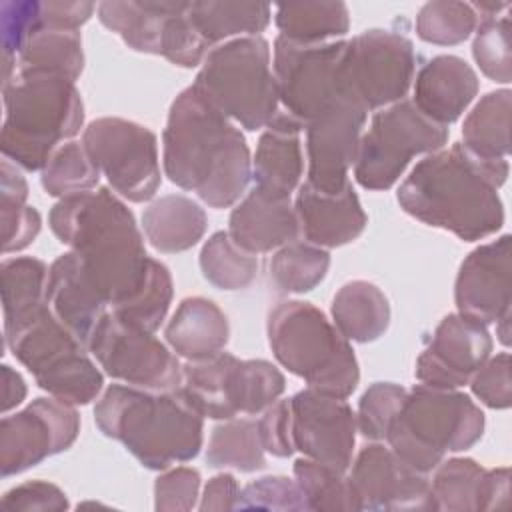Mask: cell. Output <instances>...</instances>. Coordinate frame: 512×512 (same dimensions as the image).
I'll use <instances>...</instances> for the list:
<instances>
[{
	"label": "cell",
	"mask_w": 512,
	"mask_h": 512,
	"mask_svg": "<svg viewBox=\"0 0 512 512\" xmlns=\"http://www.w3.org/2000/svg\"><path fill=\"white\" fill-rule=\"evenodd\" d=\"M58 242L74 252L110 310L130 304L146 286L154 258L124 200L98 188L60 198L48 214Z\"/></svg>",
	"instance_id": "6da1fadb"
},
{
	"label": "cell",
	"mask_w": 512,
	"mask_h": 512,
	"mask_svg": "<svg viewBox=\"0 0 512 512\" xmlns=\"http://www.w3.org/2000/svg\"><path fill=\"white\" fill-rule=\"evenodd\" d=\"M0 224L4 254L28 248L42 228L40 212L28 204L26 178L6 158L0 164Z\"/></svg>",
	"instance_id": "e575fe53"
},
{
	"label": "cell",
	"mask_w": 512,
	"mask_h": 512,
	"mask_svg": "<svg viewBox=\"0 0 512 512\" xmlns=\"http://www.w3.org/2000/svg\"><path fill=\"white\" fill-rule=\"evenodd\" d=\"M228 234L252 254L278 250L300 236L294 204L290 198L252 186L234 204L228 218Z\"/></svg>",
	"instance_id": "603a6c76"
},
{
	"label": "cell",
	"mask_w": 512,
	"mask_h": 512,
	"mask_svg": "<svg viewBox=\"0 0 512 512\" xmlns=\"http://www.w3.org/2000/svg\"><path fill=\"white\" fill-rule=\"evenodd\" d=\"M290 400L294 450L302 456L346 472L356 446V412L346 398L314 388L296 392Z\"/></svg>",
	"instance_id": "e0dca14e"
},
{
	"label": "cell",
	"mask_w": 512,
	"mask_h": 512,
	"mask_svg": "<svg viewBox=\"0 0 512 512\" xmlns=\"http://www.w3.org/2000/svg\"><path fill=\"white\" fill-rule=\"evenodd\" d=\"M470 390L480 404L492 410H506L512 404L510 354L498 352L490 356L470 378Z\"/></svg>",
	"instance_id": "f907efd6"
},
{
	"label": "cell",
	"mask_w": 512,
	"mask_h": 512,
	"mask_svg": "<svg viewBox=\"0 0 512 512\" xmlns=\"http://www.w3.org/2000/svg\"><path fill=\"white\" fill-rule=\"evenodd\" d=\"M330 252L306 240H292L270 258L268 272L272 284L286 294L314 290L328 274Z\"/></svg>",
	"instance_id": "f35d334b"
},
{
	"label": "cell",
	"mask_w": 512,
	"mask_h": 512,
	"mask_svg": "<svg viewBox=\"0 0 512 512\" xmlns=\"http://www.w3.org/2000/svg\"><path fill=\"white\" fill-rule=\"evenodd\" d=\"M88 352L104 374L146 390H176L182 364L154 332L136 328L108 310L88 340Z\"/></svg>",
	"instance_id": "9a60e30c"
},
{
	"label": "cell",
	"mask_w": 512,
	"mask_h": 512,
	"mask_svg": "<svg viewBox=\"0 0 512 512\" xmlns=\"http://www.w3.org/2000/svg\"><path fill=\"white\" fill-rule=\"evenodd\" d=\"M286 390L284 374L268 360H236L228 380V402L238 414H262Z\"/></svg>",
	"instance_id": "74e56055"
},
{
	"label": "cell",
	"mask_w": 512,
	"mask_h": 512,
	"mask_svg": "<svg viewBox=\"0 0 512 512\" xmlns=\"http://www.w3.org/2000/svg\"><path fill=\"white\" fill-rule=\"evenodd\" d=\"M190 86L250 132L262 130L280 112L270 44L262 36H242L214 46Z\"/></svg>",
	"instance_id": "ba28073f"
},
{
	"label": "cell",
	"mask_w": 512,
	"mask_h": 512,
	"mask_svg": "<svg viewBox=\"0 0 512 512\" xmlns=\"http://www.w3.org/2000/svg\"><path fill=\"white\" fill-rule=\"evenodd\" d=\"M66 492L46 480H30L22 482L2 496V508L10 512H28V510H48L62 512L68 510Z\"/></svg>",
	"instance_id": "f5cc1de1"
},
{
	"label": "cell",
	"mask_w": 512,
	"mask_h": 512,
	"mask_svg": "<svg viewBox=\"0 0 512 512\" xmlns=\"http://www.w3.org/2000/svg\"><path fill=\"white\" fill-rule=\"evenodd\" d=\"M274 22L292 42L322 44L348 34L350 12L344 2H288L276 6Z\"/></svg>",
	"instance_id": "d6a6232c"
},
{
	"label": "cell",
	"mask_w": 512,
	"mask_h": 512,
	"mask_svg": "<svg viewBox=\"0 0 512 512\" xmlns=\"http://www.w3.org/2000/svg\"><path fill=\"white\" fill-rule=\"evenodd\" d=\"M368 110L356 102H342L304 126L308 184L324 192L342 190L354 166Z\"/></svg>",
	"instance_id": "ffe728a7"
},
{
	"label": "cell",
	"mask_w": 512,
	"mask_h": 512,
	"mask_svg": "<svg viewBox=\"0 0 512 512\" xmlns=\"http://www.w3.org/2000/svg\"><path fill=\"white\" fill-rule=\"evenodd\" d=\"M172 296H174L172 274L166 264L154 258L152 272L146 286L138 292V296L130 304L112 312L136 328H142L146 332H156L166 320V314L172 304Z\"/></svg>",
	"instance_id": "bcb514c9"
},
{
	"label": "cell",
	"mask_w": 512,
	"mask_h": 512,
	"mask_svg": "<svg viewBox=\"0 0 512 512\" xmlns=\"http://www.w3.org/2000/svg\"><path fill=\"white\" fill-rule=\"evenodd\" d=\"M294 212L300 236L320 248L350 244L368 224V216L352 182L338 192H324L302 182L296 190Z\"/></svg>",
	"instance_id": "7402d4cb"
},
{
	"label": "cell",
	"mask_w": 512,
	"mask_h": 512,
	"mask_svg": "<svg viewBox=\"0 0 512 512\" xmlns=\"http://www.w3.org/2000/svg\"><path fill=\"white\" fill-rule=\"evenodd\" d=\"M348 470L360 510H436L428 474L404 462L390 446L366 444Z\"/></svg>",
	"instance_id": "ac0fdd59"
},
{
	"label": "cell",
	"mask_w": 512,
	"mask_h": 512,
	"mask_svg": "<svg viewBox=\"0 0 512 512\" xmlns=\"http://www.w3.org/2000/svg\"><path fill=\"white\" fill-rule=\"evenodd\" d=\"M200 472L190 466L166 468L154 482V508L158 512H186L200 498Z\"/></svg>",
	"instance_id": "681fc988"
},
{
	"label": "cell",
	"mask_w": 512,
	"mask_h": 512,
	"mask_svg": "<svg viewBox=\"0 0 512 512\" xmlns=\"http://www.w3.org/2000/svg\"><path fill=\"white\" fill-rule=\"evenodd\" d=\"M236 360L238 358L234 354L222 350L206 358L186 360L182 364L180 390L204 418H234L228 402V380Z\"/></svg>",
	"instance_id": "4dcf8cb0"
},
{
	"label": "cell",
	"mask_w": 512,
	"mask_h": 512,
	"mask_svg": "<svg viewBox=\"0 0 512 512\" xmlns=\"http://www.w3.org/2000/svg\"><path fill=\"white\" fill-rule=\"evenodd\" d=\"M94 422L144 468L158 472L196 458L204 442V416L180 388L112 384L96 400Z\"/></svg>",
	"instance_id": "277c9868"
},
{
	"label": "cell",
	"mask_w": 512,
	"mask_h": 512,
	"mask_svg": "<svg viewBox=\"0 0 512 512\" xmlns=\"http://www.w3.org/2000/svg\"><path fill=\"white\" fill-rule=\"evenodd\" d=\"M40 30V12L36 0H4L0 4L2 56L16 58L22 44Z\"/></svg>",
	"instance_id": "816d5d0a"
},
{
	"label": "cell",
	"mask_w": 512,
	"mask_h": 512,
	"mask_svg": "<svg viewBox=\"0 0 512 512\" xmlns=\"http://www.w3.org/2000/svg\"><path fill=\"white\" fill-rule=\"evenodd\" d=\"M80 434L76 406L54 396L34 398L0 420V474L16 476L68 450Z\"/></svg>",
	"instance_id": "2e32d148"
},
{
	"label": "cell",
	"mask_w": 512,
	"mask_h": 512,
	"mask_svg": "<svg viewBox=\"0 0 512 512\" xmlns=\"http://www.w3.org/2000/svg\"><path fill=\"white\" fill-rule=\"evenodd\" d=\"M488 328L462 314H448L434 328L428 346L416 358L414 376L434 388H462L492 356Z\"/></svg>",
	"instance_id": "d6986e66"
},
{
	"label": "cell",
	"mask_w": 512,
	"mask_h": 512,
	"mask_svg": "<svg viewBox=\"0 0 512 512\" xmlns=\"http://www.w3.org/2000/svg\"><path fill=\"white\" fill-rule=\"evenodd\" d=\"M302 130L304 126L284 110L262 128L252 158V186L282 198L298 190L304 174Z\"/></svg>",
	"instance_id": "d4e9b609"
},
{
	"label": "cell",
	"mask_w": 512,
	"mask_h": 512,
	"mask_svg": "<svg viewBox=\"0 0 512 512\" xmlns=\"http://www.w3.org/2000/svg\"><path fill=\"white\" fill-rule=\"evenodd\" d=\"M202 276L218 290L248 288L258 272L256 254L240 248L228 232H214L200 250Z\"/></svg>",
	"instance_id": "ab89813d"
},
{
	"label": "cell",
	"mask_w": 512,
	"mask_h": 512,
	"mask_svg": "<svg viewBox=\"0 0 512 512\" xmlns=\"http://www.w3.org/2000/svg\"><path fill=\"white\" fill-rule=\"evenodd\" d=\"M510 506V470L506 466L490 468L484 474L478 512Z\"/></svg>",
	"instance_id": "6f0895ef"
},
{
	"label": "cell",
	"mask_w": 512,
	"mask_h": 512,
	"mask_svg": "<svg viewBox=\"0 0 512 512\" xmlns=\"http://www.w3.org/2000/svg\"><path fill=\"white\" fill-rule=\"evenodd\" d=\"M96 14L128 48L162 56L180 68L200 66L212 50L190 18V2H98Z\"/></svg>",
	"instance_id": "7c38bea8"
},
{
	"label": "cell",
	"mask_w": 512,
	"mask_h": 512,
	"mask_svg": "<svg viewBox=\"0 0 512 512\" xmlns=\"http://www.w3.org/2000/svg\"><path fill=\"white\" fill-rule=\"evenodd\" d=\"M100 170L82 142L68 140L56 148L46 166L40 170V184L52 198H66L94 190Z\"/></svg>",
	"instance_id": "b9f144b4"
},
{
	"label": "cell",
	"mask_w": 512,
	"mask_h": 512,
	"mask_svg": "<svg viewBox=\"0 0 512 512\" xmlns=\"http://www.w3.org/2000/svg\"><path fill=\"white\" fill-rule=\"evenodd\" d=\"M164 338L178 358L198 360L226 348L230 324L216 302L204 296H188L176 306L164 328Z\"/></svg>",
	"instance_id": "4316f807"
},
{
	"label": "cell",
	"mask_w": 512,
	"mask_h": 512,
	"mask_svg": "<svg viewBox=\"0 0 512 512\" xmlns=\"http://www.w3.org/2000/svg\"><path fill=\"white\" fill-rule=\"evenodd\" d=\"M508 172L506 158L486 160L456 142L426 154L398 186L396 200L406 214L426 226L476 242L496 234L504 224L500 188Z\"/></svg>",
	"instance_id": "7a4b0ae2"
},
{
	"label": "cell",
	"mask_w": 512,
	"mask_h": 512,
	"mask_svg": "<svg viewBox=\"0 0 512 512\" xmlns=\"http://www.w3.org/2000/svg\"><path fill=\"white\" fill-rule=\"evenodd\" d=\"M2 102L0 150L20 170H42L56 148L84 126L80 90L58 74L16 68L2 84Z\"/></svg>",
	"instance_id": "5b68a950"
},
{
	"label": "cell",
	"mask_w": 512,
	"mask_h": 512,
	"mask_svg": "<svg viewBox=\"0 0 512 512\" xmlns=\"http://www.w3.org/2000/svg\"><path fill=\"white\" fill-rule=\"evenodd\" d=\"M430 478V494L436 510L478 512L486 468L472 458L442 460Z\"/></svg>",
	"instance_id": "60d3db41"
},
{
	"label": "cell",
	"mask_w": 512,
	"mask_h": 512,
	"mask_svg": "<svg viewBox=\"0 0 512 512\" xmlns=\"http://www.w3.org/2000/svg\"><path fill=\"white\" fill-rule=\"evenodd\" d=\"M236 510L302 512L308 510V506L296 480L288 476H262L240 490Z\"/></svg>",
	"instance_id": "c3c4849f"
},
{
	"label": "cell",
	"mask_w": 512,
	"mask_h": 512,
	"mask_svg": "<svg viewBox=\"0 0 512 512\" xmlns=\"http://www.w3.org/2000/svg\"><path fill=\"white\" fill-rule=\"evenodd\" d=\"M344 74L352 98L368 112L404 100L416 74V52L408 36L370 28L346 40Z\"/></svg>",
	"instance_id": "5bb4252c"
},
{
	"label": "cell",
	"mask_w": 512,
	"mask_h": 512,
	"mask_svg": "<svg viewBox=\"0 0 512 512\" xmlns=\"http://www.w3.org/2000/svg\"><path fill=\"white\" fill-rule=\"evenodd\" d=\"M40 28L80 30L96 12L94 2H70V0H46L38 2Z\"/></svg>",
	"instance_id": "11a10c76"
},
{
	"label": "cell",
	"mask_w": 512,
	"mask_h": 512,
	"mask_svg": "<svg viewBox=\"0 0 512 512\" xmlns=\"http://www.w3.org/2000/svg\"><path fill=\"white\" fill-rule=\"evenodd\" d=\"M510 108L508 88L484 94L464 118L462 146L486 160L506 158L510 154Z\"/></svg>",
	"instance_id": "1f68e13d"
},
{
	"label": "cell",
	"mask_w": 512,
	"mask_h": 512,
	"mask_svg": "<svg viewBox=\"0 0 512 512\" xmlns=\"http://www.w3.org/2000/svg\"><path fill=\"white\" fill-rule=\"evenodd\" d=\"M18 70L48 72L76 82L84 70L80 30L40 28L16 54Z\"/></svg>",
	"instance_id": "836d02e7"
},
{
	"label": "cell",
	"mask_w": 512,
	"mask_h": 512,
	"mask_svg": "<svg viewBox=\"0 0 512 512\" xmlns=\"http://www.w3.org/2000/svg\"><path fill=\"white\" fill-rule=\"evenodd\" d=\"M510 312L508 314H504V316H500L494 324H496V336H498V340L504 344V346H508L510 344Z\"/></svg>",
	"instance_id": "91938a15"
},
{
	"label": "cell",
	"mask_w": 512,
	"mask_h": 512,
	"mask_svg": "<svg viewBox=\"0 0 512 512\" xmlns=\"http://www.w3.org/2000/svg\"><path fill=\"white\" fill-rule=\"evenodd\" d=\"M332 322L350 342H374L390 326V302L368 280H350L338 288L330 306Z\"/></svg>",
	"instance_id": "f1b7e54d"
},
{
	"label": "cell",
	"mask_w": 512,
	"mask_h": 512,
	"mask_svg": "<svg viewBox=\"0 0 512 512\" xmlns=\"http://www.w3.org/2000/svg\"><path fill=\"white\" fill-rule=\"evenodd\" d=\"M162 166L172 184L210 208L234 206L252 180V158L240 128L192 86L170 104L162 132Z\"/></svg>",
	"instance_id": "3957f363"
},
{
	"label": "cell",
	"mask_w": 512,
	"mask_h": 512,
	"mask_svg": "<svg viewBox=\"0 0 512 512\" xmlns=\"http://www.w3.org/2000/svg\"><path fill=\"white\" fill-rule=\"evenodd\" d=\"M258 438L264 452L276 458H288L294 450L292 440V412L290 400H276L262 412V418L256 422Z\"/></svg>",
	"instance_id": "db71d44e"
},
{
	"label": "cell",
	"mask_w": 512,
	"mask_h": 512,
	"mask_svg": "<svg viewBox=\"0 0 512 512\" xmlns=\"http://www.w3.org/2000/svg\"><path fill=\"white\" fill-rule=\"evenodd\" d=\"M190 18L210 48L242 36H260L270 24L264 2H190Z\"/></svg>",
	"instance_id": "f546056e"
},
{
	"label": "cell",
	"mask_w": 512,
	"mask_h": 512,
	"mask_svg": "<svg viewBox=\"0 0 512 512\" xmlns=\"http://www.w3.org/2000/svg\"><path fill=\"white\" fill-rule=\"evenodd\" d=\"M208 228L204 208L184 196L166 194L152 200L142 212V232L162 254H178L196 246Z\"/></svg>",
	"instance_id": "83f0119b"
},
{
	"label": "cell",
	"mask_w": 512,
	"mask_h": 512,
	"mask_svg": "<svg viewBox=\"0 0 512 512\" xmlns=\"http://www.w3.org/2000/svg\"><path fill=\"white\" fill-rule=\"evenodd\" d=\"M82 144L120 198L142 204L156 196L162 174L156 134L150 128L102 116L86 124Z\"/></svg>",
	"instance_id": "4fadbf2b"
},
{
	"label": "cell",
	"mask_w": 512,
	"mask_h": 512,
	"mask_svg": "<svg viewBox=\"0 0 512 512\" xmlns=\"http://www.w3.org/2000/svg\"><path fill=\"white\" fill-rule=\"evenodd\" d=\"M406 388L394 382H374L370 384L364 394L360 396L358 410H356V426L358 432L374 442L386 438V430L394 416L398 414L404 398Z\"/></svg>",
	"instance_id": "7dc6e473"
},
{
	"label": "cell",
	"mask_w": 512,
	"mask_h": 512,
	"mask_svg": "<svg viewBox=\"0 0 512 512\" xmlns=\"http://www.w3.org/2000/svg\"><path fill=\"white\" fill-rule=\"evenodd\" d=\"M268 346L282 368L302 378L308 388L348 398L360 382V368L350 340L310 302L282 300L266 320Z\"/></svg>",
	"instance_id": "8992f818"
},
{
	"label": "cell",
	"mask_w": 512,
	"mask_h": 512,
	"mask_svg": "<svg viewBox=\"0 0 512 512\" xmlns=\"http://www.w3.org/2000/svg\"><path fill=\"white\" fill-rule=\"evenodd\" d=\"M484 426V412L468 394L416 384L406 392L384 440L404 462L430 474L448 452L472 448Z\"/></svg>",
	"instance_id": "52a82bcc"
},
{
	"label": "cell",
	"mask_w": 512,
	"mask_h": 512,
	"mask_svg": "<svg viewBox=\"0 0 512 512\" xmlns=\"http://www.w3.org/2000/svg\"><path fill=\"white\" fill-rule=\"evenodd\" d=\"M448 128L424 116L408 98L374 112L360 136L354 180L366 190L392 188L412 158L446 146Z\"/></svg>",
	"instance_id": "30bf717a"
},
{
	"label": "cell",
	"mask_w": 512,
	"mask_h": 512,
	"mask_svg": "<svg viewBox=\"0 0 512 512\" xmlns=\"http://www.w3.org/2000/svg\"><path fill=\"white\" fill-rule=\"evenodd\" d=\"M472 56L480 72L498 82L510 84L512 80V48H510V16L480 18L474 30Z\"/></svg>",
	"instance_id": "f6af8a7d"
},
{
	"label": "cell",
	"mask_w": 512,
	"mask_h": 512,
	"mask_svg": "<svg viewBox=\"0 0 512 512\" xmlns=\"http://www.w3.org/2000/svg\"><path fill=\"white\" fill-rule=\"evenodd\" d=\"M478 14L468 2L432 0L416 14V36L436 46H456L468 40L476 26Z\"/></svg>",
	"instance_id": "ee69618b"
},
{
	"label": "cell",
	"mask_w": 512,
	"mask_h": 512,
	"mask_svg": "<svg viewBox=\"0 0 512 512\" xmlns=\"http://www.w3.org/2000/svg\"><path fill=\"white\" fill-rule=\"evenodd\" d=\"M206 464L212 468H234L258 472L266 466V452L252 418H228L216 424L206 446Z\"/></svg>",
	"instance_id": "8d00e7d4"
},
{
	"label": "cell",
	"mask_w": 512,
	"mask_h": 512,
	"mask_svg": "<svg viewBox=\"0 0 512 512\" xmlns=\"http://www.w3.org/2000/svg\"><path fill=\"white\" fill-rule=\"evenodd\" d=\"M46 302L56 318L88 348V340L110 310L74 252L60 254L48 268Z\"/></svg>",
	"instance_id": "484cf974"
},
{
	"label": "cell",
	"mask_w": 512,
	"mask_h": 512,
	"mask_svg": "<svg viewBox=\"0 0 512 512\" xmlns=\"http://www.w3.org/2000/svg\"><path fill=\"white\" fill-rule=\"evenodd\" d=\"M24 378L8 364H2V412L8 414L12 408L20 406L26 398Z\"/></svg>",
	"instance_id": "680465c9"
},
{
	"label": "cell",
	"mask_w": 512,
	"mask_h": 512,
	"mask_svg": "<svg viewBox=\"0 0 512 512\" xmlns=\"http://www.w3.org/2000/svg\"><path fill=\"white\" fill-rule=\"evenodd\" d=\"M4 342L48 396L86 406L102 392L104 374L48 302L22 322L4 326Z\"/></svg>",
	"instance_id": "9c48e42d"
},
{
	"label": "cell",
	"mask_w": 512,
	"mask_h": 512,
	"mask_svg": "<svg viewBox=\"0 0 512 512\" xmlns=\"http://www.w3.org/2000/svg\"><path fill=\"white\" fill-rule=\"evenodd\" d=\"M48 268L50 266L34 256H16L2 262L0 276L4 326L22 322L46 304Z\"/></svg>",
	"instance_id": "d590c367"
},
{
	"label": "cell",
	"mask_w": 512,
	"mask_h": 512,
	"mask_svg": "<svg viewBox=\"0 0 512 512\" xmlns=\"http://www.w3.org/2000/svg\"><path fill=\"white\" fill-rule=\"evenodd\" d=\"M510 254L512 236L502 234L480 244L462 260L454 282L458 314L488 326L510 312Z\"/></svg>",
	"instance_id": "44dd1931"
},
{
	"label": "cell",
	"mask_w": 512,
	"mask_h": 512,
	"mask_svg": "<svg viewBox=\"0 0 512 512\" xmlns=\"http://www.w3.org/2000/svg\"><path fill=\"white\" fill-rule=\"evenodd\" d=\"M344 52L346 40L300 44L276 36L272 70L280 106L302 126L342 102H356L346 84Z\"/></svg>",
	"instance_id": "8fae6325"
},
{
	"label": "cell",
	"mask_w": 512,
	"mask_h": 512,
	"mask_svg": "<svg viewBox=\"0 0 512 512\" xmlns=\"http://www.w3.org/2000/svg\"><path fill=\"white\" fill-rule=\"evenodd\" d=\"M412 84L416 108L446 128L466 112L480 88L474 68L454 54L430 58L414 74Z\"/></svg>",
	"instance_id": "cb8c5ba5"
},
{
	"label": "cell",
	"mask_w": 512,
	"mask_h": 512,
	"mask_svg": "<svg viewBox=\"0 0 512 512\" xmlns=\"http://www.w3.org/2000/svg\"><path fill=\"white\" fill-rule=\"evenodd\" d=\"M292 470L308 510H360L346 472L306 456L298 458Z\"/></svg>",
	"instance_id": "7bdbcfd3"
},
{
	"label": "cell",
	"mask_w": 512,
	"mask_h": 512,
	"mask_svg": "<svg viewBox=\"0 0 512 512\" xmlns=\"http://www.w3.org/2000/svg\"><path fill=\"white\" fill-rule=\"evenodd\" d=\"M240 484L230 472H222L212 476L200 496L198 508L202 512L210 510H236L238 500H240Z\"/></svg>",
	"instance_id": "9f6ffc18"
}]
</instances>
